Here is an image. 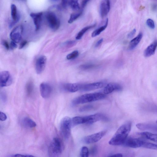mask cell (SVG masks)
I'll return each instance as SVG.
<instances>
[{
	"mask_svg": "<svg viewBox=\"0 0 157 157\" xmlns=\"http://www.w3.org/2000/svg\"><path fill=\"white\" fill-rule=\"evenodd\" d=\"M132 125V122L128 121L120 126L109 141V144L113 146L123 145L131 131Z\"/></svg>",
	"mask_w": 157,
	"mask_h": 157,
	"instance_id": "6da1fadb",
	"label": "cell"
},
{
	"mask_svg": "<svg viewBox=\"0 0 157 157\" xmlns=\"http://www.w3.org/2000/svg\"><path fill=\"white\" fill-rule=\"evenodd\" d=\"M108 119L103 114L97 113L85 116H76L71 118L72 126L83 124H91L101 120L106 121Z\"/></svg>",
	"mask_w": 157,
	"mask_h": 157,
	"instance_id": "7a4b0ae2",
	"label": "cell"
},
{
	"mask_svg": "<svg viewBox=\"0 0 157 157\" xmlns=\"http://www.w3.org/2000/svg\"><path fill=\"white\" fill-rule=\"evenodd\" d=\"M105 97V94L101 93L86 94L75 98L72 103L74 105L82 104L101 100Z\"/></svg>",
	"mask_w": 157,
	"mask_h": 157,
	"instance_id": "3957f363",
	"label": "cell"
},
{
	"mask_svg": "<svg viewBox=\"0 0 157 157\" xmlns=\"http://www.w3.org/2000/svg\"><path fill=\"white\" fill-rule=\"evenodd\" d=\"M63 150V144L58 138L53 139L48 148V154L50 157H58L61 155Z\"/></svg>",
	"mask_w": 157,
	"mask_h": 157,
	"instance_id": "277c9868",
	"label": "cell"
},
{
	"mask_svg": "<svg viewBox=\"0 0 157 157\" xmlns=\"http://www.w3.org/2000/svg\"><path fill=\"white\" fill-rule=\"evenodd\" d=\"M72 126L71 119L70 117H64L61 120L60 131L61 135L64 139L67 140L70 137Z\"/></svg>",
	"mask_w": 157,
	"mask_h": 157,
	"instance_id": "5b68a950",
	"label": "cell"
},
{
	"mask_svg": "<svg viewBox=\"0 0 157 157\" xmlns=\"http://www.w3.org/2000/svg\"><path fill=\"white\" fill-rule=\"evenodd\" d=\"M45 17L49 27L53 30H56L59 28L60 21L54 13L49 12L47 13Z\"/></svg>",
	"mask_w": 157,
	"mask_h": 157,
	"instance_id": "8992f818",
	"label": "cell"
},
{
	"mask_svg": "<svg viewBox=\"0 0 157 157\" xmlns=\"http://www.w3.org/2000/svg\"><path fill=\"white\" fill-rule=\"evenodd\" d=\"M146 142L140 138H127L123 145L125 146L133 148L143 147Z\"/></svg>",
	"mask_w": 157,
	"mask_h": 157,
	"instance_id": "52a82bcc",
	"label": "cell"
},
{
	"mask_svg": "<svg viewBox=\"0 0 157 157\" xmlns=\"http://www.w3.org/2000/svg\"><path fill=\"white\" fill-rule=\"evenodd\" d=\"M106 133L107 131L104 130L86 136L83 139V141L87 144L95 143L100 140Z\"/></svg>",
	"mask_w": 157,
	"mask_h": 157,
	"instance_id": "ba28073f",
	"label": "cell"
},
{
	"mask_svg": "<svg viewBox=\"0 0 157 157\" xmlns=\"http://www.w3.org/2000/svg\"><path fill=\"white\" fill-rule=\"evenodd\" d=\"M23 28L21 25L15 27L10 34V37L12 41L16 43H19L22 38Z\"/></svg>",
	"mask_w": 157,
	"mask_h": 157,
	"instance_id": "9c48e42d",
	"label": "cell"
},
{
	"mask_svg": "<svg viewBox=\"0 0 157 157\" xmlns=\"http://www.w3.org/2000/svg\"><path fill=\"white\" fill-rule=\"evenodd\" d=\"M12 83V79L10 72L7 71L0 73V86L3 87L10 85Z\"/></svg>",
	"mask_w": 157,
	"mask_h": 157,
	"instance_id": "30bf717a",
	"label": "cell"
},
{
	"mask_svg": "<svg viewBox=\"0 0 157 157\" xmlns=\"http://www.w3.org/2000/svg\"><path fill=\"white\" fill-rule=\"evenodd\" d=\"M47 61L46 57L44 55L39 56L35 63V70L36 73L40 74L44 70Z\"/></svg>",
	"mask_w": 157,
	"mask_h": 157,
	"instance_id": "8fae6325",
	"label": "cell"
},
{
	"mask_svg": "<svg viewBox=\"0 0 157 157\" xmlns=\"http://www.w3.org/2000/svg\"><path fill=\"white\" fill-rule=\"evenodd\" d=\"M105 83L102 82H99L87 84H82L80 90L86 91L100 88L103 87Z\"/></svg>",
	"mask_w": 157,
	"mask_h": 157,
	"instance_id": "7c38bea8",
	"label": "cell"
},
{
	"mask_svg": "<svg viewBox=\"0 0 157 157\" xmlns=\"http://www.w3.org/2000/svg\"><path fill=\"white\" fill-rule=\"evenodd\" d=\"M40 90L41 96L44 98L49 97L52 90L51 86L48 83L45 82H42L40 84Z\"/></svg>",
	"mask_w": 157,
	"mask_h": 157,
	"instance_id": "4fadbf2b",
	"label": "cell"
},
{
	"mask_svg": "<svg viewBox=\"0 0 157 157\" xmlns=\"http://www.w3.org/2000/svg\"><path fill=\"white\" fill-rule=\"evenodd\" d=\"M122 89V86L116 83H110L106 85L103 90V93L107 94L114 91H120Z\"/></svg>",
	"mask_w": 157,
	"mask_h": 157,
	"instance_id": "5bb4252c",
	"label": "cell"
},
{
	"mask_svg": "<svg viewBox=\"0 0 157 157\" xmlns=\"http://www.w3.org/2000/svg\"><path fill=\"white\" fill-rule=\"evenodd\" d=\"M30 15L33 19L36 30L38 31L40 27L43 13H30Z\"/></svg>",
	"mask_w": 157,
	"mask_h": 157,
	"instance_id": "9a60e30c",
	"label": "cell"
},
{
	"mask_svg": "<svg viewBox=\"0 0 157 157\" xmlns=\"http://www.w3.org/2000/svg\"><path fill=\"white\" fill-rule=\"evenodd\" d=\"M110 9L109 0H102L100 5V13L102 17H105Z\"/></svg>",
	"mask_w": 157,
	"mask_h": 157,
	"instance_id": "2e32d148",
	"label": "cell"
},
{
	"mask_svg": "<svg viewBox=\"0 0 157 157\" xmlns=\"http://www.w3.org/2000/svg\"><path fill=\"white\" fill-rule=\"evenodd\" d=\"M11 17L13 20L9 25L10 28H11L20 19V17L17 13V8L16 5L13 4L11 6Z\"/></svg>",
	"mask_w": 157,
	"mask_h": 157,
	"instance_id": "e0dca14e",
	"label": "cell"
},
{
	"mask_svg": "<svg viewBox=\"0 0 157 157\" xmlns=\"http://www.w3.org/2000/svg\"><path fill=\"white\" fill-rule=\"evenodd\" d=\"M157 47V40H155L148 46L144 52V55L145 57H149L155 53Z\"/></svg>",
	"mask_w": 157,
	"mask_h": 157,
	"instance_id": "ac0fdd59",
	"label": "cell"
},
{
	"mask_svg": "<svg viewBox=\"0 0 157 157\" xmlns=\"http://www.w3.org/2000/svg\"><path fill=\"white\" fill-rule=\"evenodd\" d=\"M81 85L78 83H67L63 85V88L67 92H75L80 90Z\"/></svg>",
	"mask_w": 157,
	"mask_h": 157,
	"instance_id": "d6986e66",
	"label": "cell"
},
{
	"mask_svg": "<svg viewBox=\"0 0 157 157\" xmlns=\"http://www.w3.org/2000/svg\"><path fill=\"white\" fill-rule=\"evenodd\" d=\"M138 134L145 138L157 143V134L147 132L139 133Z\"/></svg>",
	"mask_w": 157,
	"mask_h": 157,
	"instance_id": "ffe728a7",
	"label": "cell"
},
{
	"mask_svg": "<svg viewBox=\"0 0 157 157\" xmlns=\"http://www.w3.org/2000/svg\"><path fill=\"white\" fill-rule=\"evenodd\" d=\"M22 125L25 127L32 128L36 126V122L30 118L25 117L23 118L21 121Z\"/></svg>",
	"mask_w": 157,
	"mask_h": 157,
	"instance_id": "44dd1931",
	"label": "cell"
},
{
	"mask_svg": "<svg viewBox=\"0 0 157 157\" xmlns=\"http://www.w3.org/2000/svg\"><path fill=\"white\" fill-rule=\"evenodd\" d=\"M142 36V33H140L136 37L130 41L129 45L130 50H133L136 47L141 40Z\"/></svg>",
	"mask_w": 157,
	"mask_h": 157,
	"instance_id": "7402d4cb",
	"label": "cell"
},
{
	"mask_svg": "<svg viewBox=\"0 0 157 157\" xmlns=\"http://www.w3.org/2000/svg\"><path fill=\"white\" fill-rule=\"evenodd\" d=\"M108 22V19L107 18L106 21L105 25H103L95 30L91 34L92 37H95L100 34L107 27Z\"/></svg>",
	"mask_w": 157,
	"mask_h": 157,
	"instance_id": "603a6c76",
	"label": "cell"
},
{
	"mask_svg": "<svg viewBox=\"0 0 157 157\" xmlns=\"http://www.w3.org/2000/svg\"><path fill=\"white\" fill-rule=\"evenodd\" d=\"M95 26V24L92 25L86 26L80 31L78 33L76 37V39L77 40H79L81 39L84 34L88 30L94 27Z\"/></svg>",
	"mask_w": 157,
	"mask_h": 157,
	"instance_id": "cb8c5ba5",
	"label": "cell"
},
{
	"mask_svg": "<svg viewBox=\"0 0 157 157\" xmlns=\"http://www.w3.org/2000/svg\"><path fill=\"white\" fill-rule=\"evenodd\" d=\"M68 4L71 8L74 10H77L80 9L78 0H68Z\"/></svg>",
	"mask_w": 157,
	"mask_h": 157,
	"instance_id": "d4e9b609",
	"label": "cell"
},
{
	"mask_svg": "<svg viewBox=\"0 0 157 157\" xmlns=\"http://www.w3.org/2000/svg\"><path fill=\"white\" fill-rule=\"evenodd\" d=\"M34 85L33 83L31 81L28 82L26 85L25 90L28 95H31L33 90Z\"/></svg>",
	"mask_w": 157,
	"mask_h": 157,
	"instance_id": "484cf974",
	"label": "cell"
},
{
	"mask_svg": "<svg viewBox=\"0 0 157 157\" xmlns=\"http://www.w3.org/2000/svg\"><path fill=\"white\" fill-rule=\"evenodd\" d=\"M82 12L73 13L71 14L70 17L68 21L69 23L71 24L78 19L82 15Z\"/></svg>",
	"mask_w": 157,
	"mask_h": 157,
	"instance_id": "4316f807",
	"label": "cell"
},
{
	"mask_svg": "<svg viewBox=\"0 0 157 157\" xmlns=\"http://www.w3.org/2000/svg\"><path fill=\"white\" fill-rule=\"evenodd\" d=\"M89 150L86 146L82 147L80 150V155L82 157H88L89 155Z\"/></svg>",
	"mask_w": 157,
	"mask_h": 157,
	"instance_id": "83f0119b",
	"label": "cell"
},
{
	"mask_svg": "<svg viewBox=\"0 0 157 157\" xmlns=\"http://www.w3.org/2000/svg\"><path fill=\"white\" fill-rule=\"evenodd\" d=\"M78 55L79 52L78 51L75 50L68 54L66 56V58L68 60L73 59L76 58Z\"/></svg>",
	"mask_w": 157,
	"mask_h": 157,
	"instance_id": "f1b7e54d",
	"label": "cell"
},
{
	"mask_svg": "<svg viewBox=\"0 0 157 157\" xmlns=\"http://www.w3.org/2000/svg\"><path fill=\"white\" fill-rule=\"evenodd\" d=\"M143 147L151 149L157 150V145L146 142Z\"/></svg>",
	"mask_w": 157,
	"mask_h": 157,
	"instance_id": "f546056e",
	"label": "cell"
},
{
	"mask_svg": "<svg viewBox=\"0 0 157 157\" xmlns=\"http://www.w3.org/2000/svg\"><path fill=\"white\" fill-rule=\"evenodd\" d=\"M95 66V65L94 64L87 63L81 65L79 67L81 69L85 70L93 68Z\"/></svg>",
	"mask_w": 157,
	"mask_h": 157,
	"instance_id": "4dcf8cb0",
	"label": "cell"
},
{
	"mask_svg": "<svg viewBox=\"0 0 157 157\" xmlns=\"http://www.w3.org/2000/svg\"><path fill=\"white\" fill-rule=\"evenodd\" d=\"M93 106L92 105H88L82 106L79 109L80 112H83L90 110L93 108Z\"/></svg>",
	"mask_w": 157,
	"mask_h": 157,
	"instance_id": "1f68e13d",
	"label": "cell"
},
{
	"mask_svg": "<svg viewBox=\"0 0 157 157\" xmlns=\"http://www.w3.org/2000/svg\"><path fill=\"white\" fill-rule=\"evenodd\" d=\"M147 26L150 29H153L155 28V24L154 21L151 19L148 18L146 21Z\"/></svg>",
	"mask_w": 157,
	"mask_h": 157,
	"instance_id": "d6a6232c",
	"label": "cell"
},
{
	"mask_svg": "<svg viewBox=\"0 0 157 157\" xmlns=\"http://www.w3.org/2000/svg\"><path fill=\"white\" fill-rule=\"evenodd\" d=\"M76 42L74 40H68L64 43V44L66 46L69 47H71L75 45Z\"/></svg>",
	"mask_w": 157,
	"mask_h": 157,
	"instance_id": "836d02e7",
	"label": "cell"
},
{
	"mask_svg": "<svg viewBox=\"0 0 157 157\" xmlns=\"http://www.w3.org/2000/svg\"><path fill=\"white\" fill-rule=\"evenodd\" d=\"M11 157H34V156L29 154H17L12 155L10 156Z\"/></svg>",
	"mask_w": 157,
	"mask_h": 157,
	"instance_id": "e575fe53",
	"label": "cell"
},
{
	"mask_svg": "<svg viewBox=\"0 0 157 157\" xmlns=\"http://www.w3.org/2000/svg\"><path fill=\"white\" fill-rule=\"evenodd\" d=\"M7 118L6 115L3 112H0V120L1 121H5Z\"/></svg>",
	"mask_w": 157,
	"mask_h": 157,
	"instance_id": "d590c367",
	"label": "cell"
},
{
	"mask_svg": "<svg viewBox=\"0 0 157 157\" xmlns=\"http://www.w3.org/2000/svg\"><path fill=\"white\" fill-rule=\"evenodd\" d=\"M136 32V30L135 29H133L127 35V37L128 38H131L135 34Z\"/></svg>",
	"mask_w": 157,
	"mask_h": 157,
	"instance_id": "8d00e7d4",
	"label": "cell"
},
{
	"mask_svg": "<svg viewBox=\"0 0 157 157\" xmlns=\"http://www.w3.org/2000/svg\"><path fill=\"white\" fill-rule=\"evenodd\" d=\"M0 96L1 99L3 102H6L7 100V96L5 93L3 92H1Z\"/></svg>",
	"mask_w": 157,
	"mask_h": 157,
	"instance_id": "74e56055",
	"label": "cell"
},
{
	"mask_svg": "<svg viewBox=\"0 0 157 157\" xmlns=\"http://www.w3.org/2000/svg\"><path fill=\"white\" fill-rule=\"evenodd\" d=\"M90 0H82L81 3V6L82 8H84L86 5L87 3Z\"/></svg>",
	"mask_w": 157,
	"mask_h": 157,
	"instance_id": "f35d334b",
	"label": "cell"
},
{
	"mask_svg": "<svg viewBox=\"0 0 157 157\" xmlns=\"http://www.w3.org/2000/svg\"><path fill=\"white\" fill-rule=\"evenodd\" d=\"M27 42L26 40L22 41L20 43L19 47V49H21L23 48L27 44Z\"/></svg>",
	"mask_w": 157,
	"mask_h": 157,
	"instance_id": "ab89813d",
	"label": "cell"
},
{
	"mask_svg": "<svg viewBox=\"0 0 157 157\" xmlns=\"http://www.w3.org/2000/svg\"><path fill=\"white\" fill-rule=\"evenodd\" d=\"M16 43H17L12 41L10 44V48L12 49L16 48L17 47Z\"/></svg>",
	"mask_w": 157,
	"mask_h": 157,
	"instance_id": "60d3db41",
	"label": "cell"
},
{
	"mask_svg": "<svg viewBox=\"0 0 157 157\" xmlns=\"http://www.w3.org/2000/svg\"><path fill=\"white\" fill-rule=\"evenodd\" d=\"M68 0H62L61 2V5L63 8L66 7L67 4L68 3Z\"/></svg>",
	"mask_w": 157,
	"mask_h": 157,
	"instance_id": "b9f144b4",
	"label": "cell"
},
{
	"mask_svg": "<svg viewBox=\"0 0 157 157\" xmlns=\"http://www.w3.org/2000/svg\"><path fill=\"white\" fill-rule=\"evenodd\" d=\"M2 43L3 45L7 50H8L9 49L10 46L8 42L6 40H3L2 41Z\"/></svg>",
	"mask_w": 157,
	"mask_h": 157,
	"instance_id": "7bdbcfd3",
	"label": "cell"
},
{
	"mask_svg": "<svg viewBox=\"0 0 157 157\" xmlns=\"http://www.w3.org/2000/svg\"><path fill=\"white\" fill-rule=\"evenodd\" d=\"M97 148L96 147H93L90 151V153L92 154H95L97 152Z\"/></svg>",
	"mask_w": 157,
	"mask_h": 157,
	"instance_id": "ee69618b",
	"label": "cell"
},
{
	"mask_svg": "<svg viewBox=\"0 0 157 157\" xmlns=\"http://www.w3.org/2000/svg\"><path fill=\"white\" fill-rule=\"evenodd\" d=\"M103 41V38H101L98 40L97 42L96 43L95 47H97L99 46L102 43Z\"/></svg>",
	"mask_w": 157,
	"mask_h": 157,
	"instance_id": "f6af8a7d",
	"label": "cell"
},
{
	"mask_svg": "<svg viewBox=\"0 0 157 157\" xmlns=\"http://www.w3.org/2000/svg\"><path fill=\"white\" fill-rule=\"evenodd\" d=\"M109 156L112 157H122L123 155L121 153H117L114 154H113Z\"/></svg>",
	"mask_w": 157,
	"mask_h": 157,
	"instance_id": "bcb514c9",
	"label": "cell"
},
{
	"mask_svg": "<svg viewBox=\"0 0 157 157\" xmlns=\"http://www.w3.org/2000/svg\"><path fill=\"white\" fill-rule=\"evenodd\" d=\"M51 0L52 1H58L59 0Z\"/></svg>",
	"mask_w": 157,
	"mask_h": 157,
	"instance_id": "7dc6e473",
	"label": "cell"
},
{
	"mask_svg": "<svg viewBox=\"0 0 157 157\" xmlns=\"http://www.w3.org/2000/svg\"><path fill=\"white\" fill-rule=\"evenodd\" d=\"M156 124H157V121H156Z\"/></svg>",
	"mask_w": 157,
	"mask_h": 157,
	"instance_id": "c3c4849f",
	"label": "cell"
}]
</instances>
